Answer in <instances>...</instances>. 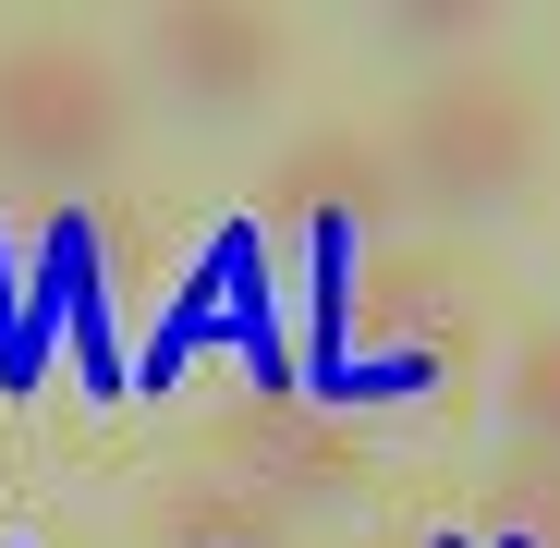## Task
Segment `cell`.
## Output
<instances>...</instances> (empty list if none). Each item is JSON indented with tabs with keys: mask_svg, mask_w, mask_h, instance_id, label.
<instances>
[{
	"mask_svg": "<svg viewBox=\"0 0 560 548\" xmlns=\"http://www.w3.org/2000/svg\"><path fill=\"white\" fill-rule=\"evenodd\" d=\"M268 208L305 220V232H365L378 208H402V171L378 135H305L293 159L268 171Z\"/></svg>",
	"mask_w": 560,
	"mask_h": 548,
	"instance_id": "277c9868",
	"label": "cell"
},
{
	"mask_svg": "<svg viewBox=\"0 0 560 548\" xmlns=\"http://www.w3.org/2000/svg\"><path fill=\"white\" fill-rule=\"evenodd\" d=\"M378 147H390V171L415 183L427 208H500V196H524L536 159H548V110H536L524 73L463 61V73L427 85V98H415Z\"/></svg>",
	"mask_w": 560,
	"mask_h": 548,
	"instance_id": "6da1fadb",
	"label": "cell"
},
{
	"mask_svg": "<svg viewBox=\"0 0 560 548\" xmlns=\"http://www.w3.org/2000/svg\"><path fill=\"white\" fill-rule=\"evenodd\" d=\"M500 524H512V548H560V451H524L500 476Z\"/></svg>",
	"mask_w": 560,
	"mask_h": 548,
	"instance_id": "8992f818",
	"label": "cell"
},
{
	"mask_svg": "<svg viewBox=\"0 0 560 548\" xmlns=\"http://www.w3.org/2000/svg\"><path fill=\"white\" fill-rule=\"evenodd\" d=\"M402 37L415 49H463V37H476V0H427V13H402Z\"/></svg>",
	"mask_w": 560,
	"mask_h": 548,
	"instance_id": "52a82bcc",
	"label": "cell"
},
{
	"mask_svg": "<svg viewBox=\"0 0 560 548\" xmlns=\"http://www.w3.org/2000/svg\"><path fill=\"white\" fill-rule=\"evenodd\" d=\"M135 135L122 73L85 37H13L0 49V171L25 183H98Z\"/></svg>",
	"mask_w": 560,
	"mask_h": 548,
	"instance_id": "7a4b0ae2",
	"label": "cell"
},
{
	"mask_svg": "<svg viewBox=\"0 0 560 548\" xmlns=\"http://www.w3.org/2000/svg\"><path fill=\"white\" fill-rule=\"evenodd\" d=\"M147 73L171 85L183 110H256L268 73H280V25L232 13V0H183V13L147 25Z\"/></svg>",
	"mask_w": 560,
	"mask_h": 548,
	"instance_id": "3957f363",
	"label": "cell"
},
{
	"mask_svg": "<svg viewBox=\"0 0 560 548\" xmlns=\"http://www.w3.org/2000/svg\"><path fill=\"white\" fill-rule=\"evenodd\" d=\"M500 403H512L524 451H560V329H536V341L512 353V378H500Z\"/></svg>",
	"mask_w": 560,
	"mask_h": 548,
	"instance_id": "5b68a950",
	"label": "cell"
}]
</instances>
